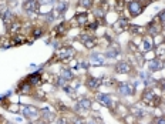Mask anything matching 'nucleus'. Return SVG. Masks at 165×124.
Listing matches in <instances>:
<instances>
[{"mask_svg":"<svg viewBox=\"0 0 165 124\" xmlns=\"http://www.w3.org/2000/svg\"><path fill=\"white\" fill-rule=\"evenodd\" d=\"M74 54V50L71 49V47H64L63 50H60V53H58V56H60V59H66V57H70Z\"/></svg>","mask_w":165,"mask_h":124,"instance_id":"nucleus-1","label":"nucleus"},{"mask_svg":"<svg viewBox=\"0 0 165 124\" xmlns=\"http://www.w3.org/2000/svg\"><path fill=\"white\" fill-rule=\"evenodd\" d=\"M130 12H131L132 16H137V14L141 12V6H140L137 2H134V3L130 4Z\"/></svg>","mask_w":165,"mask_h":124,"instance_id":"nucleus-2","label":"nucleus"},{"mask_svg":"<svg viewBox=\"0 0 165 124\" xmlns=\"http://www.w3.org/2000/svg\"><path fill=\"white\" fill-rule=\"evenodd\" d=\"M115 70H117L118 73H128V71H130V66H128V63L122 61V63H120L117 67H115Z\"/></svg>","mask_w":165,"mask_h":124,"instance_id":"nucleus-3","label":"nucleus"},{"mask_svg":"<svg viewBox=\"0 0 165 124\" xmlns=\"http://www.w3.org/2000/svg\"><path fill=\"white\" fill-rule=\"evenodd\" d=\"M91 60L94 61L95 64H103L104 63V56H101V54H98V53H94L91 56Z\"/></svg>","mask_w":165,"mask_h":124,"instance_id":"nucleus-4","label":"nucleus"},{"mask_svg":"<svg viewBox=\"0 0 165 124\" xmlns=\"http://www.w3.org/2000/svg\"><path fill=\"white\" fill-rule=\"evenodd\" d=\"M36 2L34 0H29V2H26L24 3V10H27V12H33L34 9H36Z\"/></svg>","mask_w":165,"mask_h":124,"instance_id":"nucleus-5","label":"nucleus"},{"mask_svg":"<svg viewBox=\"0 0 165 124\" xmlns=\"http://www.w3.org/2000/svg\"><path fill=\"white\" fill-rule=\"evenodd\" d=\"M24 114H26L27 117L37 116V108H34V107H24Z\"/></svg>","mask_w":165,"mask_h":124,"instance_id":"nucleus-6","label":"nucleus"},{"mask_svg":"<svg viewBox=\"0 0 165 124\" xmlns=\"http://www.w3.org/2000/svg\"><path fill=\"white\" fill-rule=\"evenodd\" d=\"M120 91H121L122 94H130L131 93V87H130L128 84H121V86H120Z\"/></svg>","mask_w":165,"mask_h":124,"instance_id":"nucleus-7","label":"nucleus"},{"mask_svg":"<svg viewBox=\"0 0 165 124\" xmlns=\"http://www.w3.org/2000/svg\"><path fill=\"white\" fill-rule=\"evenodd\" d=\"M98 101H101L103 104H110V97H108V96H105V94H100V96H98Z\"/></svg>","mask_w":165,"mask_h":124,"instance_id":"nucleus-8","label":"nucleus"},{"mask_svg":"<svg viewBox=\"0 0 165 124\" xmlns=\"http://www.w3.org/2000/svg\"><path fill=\"white\" fill-rule=\"evenodd\" d=\"M90 106H91L90 100H83V101H80V107H84V108H90Z\"/></svg>","mask_w":165,"mask_h":124,"instance_id":"nucleus-9","label":"nucleus"},{"mask_svg":"<svg viewBox=\"0 0 165 124\" xmlns=\"http://www.w3.org/2000/svg\"><path fill=\"white\" fill-rule=\"evenodd\" d=\"M158 61H152V64H149V69L151 70H157V69H159V64H157Z\"/></svg>","mask_w":165,"mask_h":124,"instance_id":"nucleus-10","label":"nucleus"},{"mask_svg":"<svg viewBox=\"0 0 165 124\" xmlns=\"http://www.w3.org/2000/svg\"><path fill=\"white\" fill-rule=\"evenodd\" d=\"M88 84H90V87H97L98 80H90V81H88Z\"/></svg>","mask_w":165,"mask_h":124,"instance_id":"nucleus-11","label":"nucleus"},{"mask_svg":"<svg viewBox=\"0 0 165 124\" xmlns=\"http://www.w3.org/2000/svg\"><path fill=\"white\" fill-rule=\"evenodd\" d=\"M80 3H81V4H85V7H88V6L91 4V0H81Z\"/></svg>","mask_w":165,"mask_h":124,"instance_id":"nucleus-12","label":"nucleus"},{"mask_svg":"<svg viewBox=\"0 0 165 124\" xmlns=\"http://www.w3.org/2000/svg\"><path fill=\"white\" fill-rule=\"evenodd\" d=\"M151 41H149L148 40V39H147V40H145V49H147V50H148V49H149V47H151Z\"/></svg>","mask_w":165,"mask_h":124,"instance_id":"nucleus-13","label":"nucleus"}]
</instances>
